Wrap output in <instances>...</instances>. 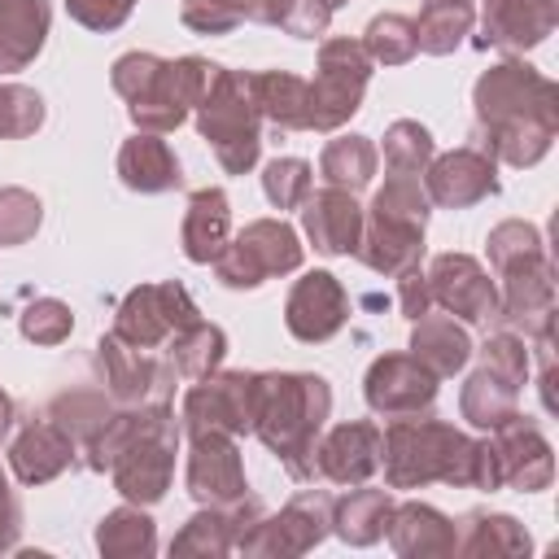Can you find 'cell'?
<instances>
[{
    "instance_id": "cell-1",
    "label": "cell",
    "mask_w": 559,
    "mask_h": 559,
    "mask_svg": "<svg viewBox=\"0 0 559 559\" xmlns=\"http://www.w3.org/2000/svg\"><path fill=\"white\" fill-rule=\"evenodd\" d=\"M476 148L507 166H537L559 131V87L528 61H498L472 87Z\"/></svg>"
},
{
    "instance_id": "cell-2",
    "label": "cell",
    "mask_w": 559,
    "mask_h": 559,
    "mask_svg": "<svg viewBox=\"0 0 559 559\" xmlns=\"http://www.w3.org/2000/svg\"><path fill=\"white\" fill-rule=\"evenodd\" d=\"M380 467L389 489H424L432 480L459 489H502L489 437L472 441L428 411L389 419V428L380 432Z\"/></svg>"
},
{
    "instance_id": "cell-3",
    "label": "cell",
    "mask_w": 559,
    "mask_h": 559,
    "mask_svg": "<svg viewBox=\"0 0 559 559\" xmlns=\"http://www.w3.org/2000/svg\"><path fill=\"white\" fill-rule=\"evenodd\" d=\"M332 415V389L314 371H258L253 437L293 480L314 476V441Z\"/></svg>"
},
{
    "instance_id": "cell-4",
    "label": "cell",
    "mask_w": 559,
    "mask_h": 559,
    "mask_svg": "<svg viewBox=\"0 0 559 559\" xmlns=\"http://www.w3.org/2000/svg\"><path fill=\"white\" fill-rule=\"evenodd\" d=\"M210 74H214V61H205V57L166 61L157 52H122L109 70V83L127 100L135 131L166 135L197 109Z\"/></svg>"
},
{
    "instance_id": "cell-5",
    "label": "cell",
    "mask_w": 559,
    "mask_h": 559,
    "mask_svg": "<svg viewBox=\"0 0 559 559\" xmlns=\"http://www.w3.org/2000/svg\"><path fill=\"white\" fill-rule=\"evenodd\" d=\"M197 131L214 148L227 175H249L262 153V109L253 100V83L245 70L214 66L205 96L197 100Z\"/></svg>"
},
{
    "instance_id": "cell-6",
    "label": "cell",
    "mask_w": 559,
    "mask_h": 559,
    "mask_svg": "<svg viewBox=\"0 0 559 559\" xmlns=\"http://www.w3.org/2000/svg\"><path fill=\"white\" fill-rule=\"evenodd\" d=\"M175 454H179V424H175L170 402H157L153 419L109 463L114 489L135 507L162 502L170 489V476H175Z\"/></svg>"
},
{
    "instance_id": "cell-7",
    "label": "cell",
    "mask_w": 559,
    "mask_h": 559,
    "mask_svg": "<svg viewBox=\"0 0 559 559\" xmlns=\"http://www.w3.org/2000/svg\"><path fill=\"white\" fill-rule=\"evenodd\" d=\"M301 258H306V245L284 218H253L214 258V280L223 288H258L275 275L297 271Z\"/></svg>"
},
{
    "instance_id": "cell-8",
    "label": "cell",
    "mask_w": 559,
    "mask_h": 559,
    "mask_svg": "<svg viewBox=\"0 0 559 559\" xmlns=\"http://www.w3.org/2000/svg\"><path fill=\"white\" fill-rule=\"evenodd\" d=\"M376 61L362 39L332 35L319 44V74L310 83V131H341L358 109Z\"/></svg>"
},
{
    "instance_id": "cell-9",
    "label": "cell",
    "mask_w": 559,
    "mask_h": 559,
    "mask_svg": "<svg viewBox=\"0 0 559 559\" xmlns=\"http://www.w3.org/2000/svg\"><path fill=\"white\" fill-rule=\"evenodd\" d=\"M253 397H258V371H210L192 380V389L183 393L179 432L183 437H201V432L245 437L253 432Z\"/></svg>"
},
{
    "instance_id": "cell-10",
    "label": "cell",
    "mask_w": 559,
    "mask_h": 559,
    "mask_svg": "<svg viewBox=\"0 0 559 559\" xmlns=\"http://www.w3.org/2000/svg\"><path fill=\"white\" fill-rule=\"evenodd\" d=\"M192 319H201L197 301L188 297V288L179 280H157V284H140L118 301L114 314V336L135 345V349H162L179 328H188Z\"/></svg>"
},
{
    "instance_id": "cell-11",
    "label": "cell",
    "mask_w": 559,
    "mask_h": 559,
    "mask_svg": "<svg viewBox=\"0 0 559 559\" xmlns=\"http://www.w3.org/2000/svg\"><path fill=\"white\" fill-rule=\"evenodd\" d=\"M332 493L323 489H301L293 493L280 515H262L240 542L236 555H306L332 533Z\"/></svg>"
},
{
    "instance_id": "cell-12",
    "label": "cell",
    "mask_w": 559,
    "mask_h": 559,
    "mask_svg": "<svg viewBox=\"0 0 559 559\" xmlns=\"http://www.w3.org/2000/svg\"><path fill=\"white\" fill-rule=\"evenodd\" d=\"M96 367L105 380V393L114 406H140V402H170L175 393V367L166 358H153V349H135L105 332L96 341Z\"/></svg>"
},
{
    "instance_id": "cell-13",
    "label": "cell",
    "mask_w": 559,
    "mask_h": 559,
    "mask_svg": "<svg viewBox=\"0 0 559 559\" xmlns=\"http://www.w3.org/2000/svg\"><path fill=\"white\" fill-rule=\"evenodd\" d=\"M424 280H428L432 306H441L459 323H476V328L498 323V284L472 253H437Z\"/></svg>"
},
{
    "instance_id": "cell-14",
    "label": "cell",
    "mask_w": 559,
    "mask_h": 559,
    "mask_svg": "<svg viewBox=\"0 0 559 559\" xmlns=\"http://www.w3.org/2000/svg\"><path fill=\"white\" fill-rule=\"evenodd\" d=\"M502 280L498 293V323L520 332V336H537L546 328H555V266L550 253H533L520 258L502 271H493Z\"/></svg>"
},
{
    "instance_id": "cell-15",
    "label": "cell",
    "mask_w": 559,
    "mask_h": 559,
    "mask_svg": "<svg viewBox=\"0 0 559 559\" xmlns=\"http://www.w3.org/2000/svg\"><path fill=\"white\" fill-rule=\"evenodd\" d=\"M489 450H493V467H498V485L502 489H520V493H542L555 480V454L550 441L542 437L537 419L528 415H511L498 428H489Z\"/></svg>"
},
{
    "instance_id": "cell-16",
    "label": "cell",
    "mask_w": 559,
    "mask_h": 559,
    "mask_svg": "<svg viewBox=\"0 0 559 559\" xmlns=\"http://www.w3.org/2000/svg\"><path fill=\"white\" fill-rule=\"evenodd\" d=\"M362 397L376 415H419L437 402V376L406 349V354H380L362 376Z\"/></svg>"
},
{
    "instance_id": "cell-17",
    "label": "cell",
    "mask_w": 559,
    "mask_h": 559,
    "mask_svg": "<svg viewBox=\"0 0 559 559\" xmlns=\"http://www.w3.org/2000/svg\"><path fill=\"white\" fill-rule=\"evenodd\" d=\"M349 319V293L332 271H306L284 301V328L301 345H323L332 341Z\"/></svg>"
},
{
    "instance_id": "cell-18",
    "label": "cell",
    "mask_w": 559,
    "mask_h": 559,
    "mask_svg": "<svg viewBox=\"0 0 559 559\" xmlns=\"http://www.w3.org/2000/svg\"><path fill=\"white\" fill-rule=\"evenodd\" d=\"M188 493L201 507H231L249 493L245 480V463L236 450V437L227 432H201L188 437V472H183Z\"/></svg>"
},
{
    "instance_id": "cell-19",
    "label": "cell",
    "mask_w": 559,
    "mask_h": 559,
    "mask_svg": "<svg viewBox=\"0 0 559 559\" xmlns=\"http://www.w3.org/2000/svg\"><path fill=\"white\" fill-rule=\"evenodd\" d=\"M424 192L441 210H467L498 192V162L476 144L450 148L441 157L432 153V162L424 166Z\"/></svg>"
},
{
    "instance_id": "cell-20",
    "label": "cell",
    "mask_w": 559,
    "mask_h": 559,
    "mask_svg": "<svg viewBox=\"0 0 559 559\" xmlns=\"http://www.w3.org/2000/svg\"><path fill=\"white\" fill-rule=\"evenodd\" d=\"M380 472V428L371 419H345L314 441V476L328 485H367Z\"/></svg>"
},
{
    "instance_id": "cell-21",
    "label": "cell",
    "mask_w": 559,
    "mask_h": 559,
    "mask_svg": "<svg viewBox=\"0 0 559 559\" xmlns=\"http://www.w3.org/2000/svg\"><path fill=\"white\" fill-rule=\"evenodd\" d=\"M559 22V0H485L476 48L524 52L537 48Z\"/></svg>"
},
{
    "instance_id": "cell-22",
    "label": "cell",
    "mask_w": 559,
    "mask_h": 559,
    "mask_svg": "<svg viewBox=\"0 0 559 559\" xmlns=\"http://www.w3.org/2000/svg\"><path fill=\"white\" fill-rule=\"evenodd\" d=\"M301 210V231L323 258H349L362 236V205L354 192L341 188H310V197L297 205Z\"/></svg>"
},
{
    "instance_id": "cell-23",
    "label": "cell",
    "mask_w": 559,
    "mask_h": 559,
    "mask_svg": "<svg viewBox=\"0 0 559 559\" xmlns=\"http://www.w3.org/2000/svg\"><path fill=\"white\" fill-rule=\"evenodd\" d=\"M74 463H79L74 437L48 415L26 419V428L9 441V472L17 476V485H48Z\"/></svg>"
},
{
    "instance_id": "cell-24",
    "label": "cell",
    "mask_w": 559,
    "mask_h": 559,
    "mask_svg": "<svg viewBox=\"0 0 559 559\" xmlns=\"http://www.w3.org/2000/svg\"><path fill=\"white\" fill-rule=\"evenodd\" d=\"M262 502L253 493H245L231 507H201L170 542V555H231L236 542L262 520Z\"/></svg>"
},
{
    "instance_id": "cell-25",
    "label": "cell",
    "mask_w": 559,
    "mask_h": 559,
    "mask_svg": "<svg viewBox=\"0 0 559 559\" xmlns=\"http://www.w3.org/2000/svg\"><path fill=\"white\" fill-rule=\"evenodd\" d=\"M118 179L131 192H144V197L183 188V170H179L175 148L162 135H153V131H135L131 140H122V148H118Z\"/></svg>"
},
{
    "instance_id": "cell-26",
    "label": "cell",
    "mask_w": 559,
    "mask_h": 559,
    "mask_svg": "<svg viewBox=\"0 0 559 559\" xmlns=\"http://www.w3.org/2000/svg\"><path fill=\"white\" fill-rule=\"evenodd\" d=\"M384 533H389V546L402 559H441V555H454V520H445L428 502H393Z\"/></svg>"
},
{
    "instance_id": "cell-27",
    "label": "cell",
    "mask_w": 559,
    "mask_h": 559,
    "mask_svg": "<svg viewBox=\"0 0 559 559\" xmlns=\"http://www.w3.org/2000/svg\"><path fill=\"white\" fill-rule=\"evenodd\" d=\"M231 240V205H227V192L223 188H197L188 197V210H183V227H179V245H183V258L197 262V266H210Z\"/></svg>"
},
{
    "instance_id": "cell-28",
    "label": "cell",
    "mask_w": 559,
    "mask_h": 559,
    "mask_svg": "<svg viewBox=\"0 0 559 559\" xmlns=\"http://www.w3.org/2000/svg\"><path fill=\"white\" fill-rule=\"evenodd\" d=\"M354 258L362 266H371L376 275H402V271L424 262V231L389 223V218H376V214L362 210V236H358Z\"/></svg>"
},
{
    "instance_id": "cell-29",
    "label": "cell",
    "mask_w": 559,
    "mask_h": 559,
    "mask_svg": "<svg viewBox=\"0 0 559 559\" xmlns=\"http://www.w3.org/2000/svg\"><path fill=\"white\" fill-rule=\"evenodd\" d=\"M48 0H0V74L26 70L48 39Z\"/></svg>"
},
{
    "instance_id": "cell-30",
    "label": "cell",
    "mask_w": 559,
    "mask_h": 559,
    "mask_svg": "<svg viewBox=\"0 0 559 559\" xmlns=\"http://www.w3.org/2000/svg\"><path fill=\"white\" fill-rule=\"evenodd\" d=\"M411 354L437 376V380H445V376H454V371H463L467 367V358H472V336H467V328L454 319V314H419L415 319V328H411Z\"/></svg>"
},
{
    "instance_id": "cell-31",
    "label": "cell",
    "mask_w": 559,
    "mask_h": 559,
    "mask_svg": "<svg viewBox=\"0 0 559 559\" xmlns=\"http://www.w3.org/2000/svg\"><path fill=\"white\" fill-rule=\"evenodd\" d=\"M533 542L524 533V524L515 515H502V511H467L459 524H454V555H467V559H485V555H528Z\"/></svg>"
},
{
    "instance_id": "cell-32",
    "label": "cell",
    "mask_w": 559,
    "mask_h": 559,
    "mask_svg": "<svg viewBox=\"0 0 559 559\" xmlns=\"http://www.w3.org/2000/svg\"><path fill=\"white\" fill-rule=\"evenodd\" d=\"M262 122L280 131H310V83L293 70H258L249 74Z\"/></svg>"
},
{
    "instance_id": "cell-33",
    "label": "cell",
    "mask_w": 559,
    "mask_h": 559,
    "mask_svg": "<svg viewBox=\"0 0 559 559\" xmlns=\"http://www.w3.org/2000/svg\"><path fill=\"white\" fill-rule=\"evenodd\" d=\"M389 511H393V489L349 485V493L332 502V533L345 546H376L389 528Z\"/></svg>"
},
{
    "instance_id": "cell-34",
    "label": "cell",
    "mask_w": 559,
    "mask_h": 559,
    "mask_svg": "<svg viewBox=\"0 0 559 559\" xmlns=\"http://www.w3.org/2000/svg\"><path fill=\"white\" fill-rule=\"evenodd\" d=\"M227 9L240 22H262V26H280L293 39H319L332 22L328 0H227Z\"/></svg>"
},
{
    "instance_id": "cell-35",
    "label": "cell",
    "mask_w": 559,
    "mask_h": 559,
    "mask_svg": "<svg viewBox=\"0 0 559 559\" xmlns=\"http://www.w3.org/2000/svg\"><path fill=\"white\" fill-rule=\"evenodd\" d=\"M162 349H166V362L175 367L179 380H201V376L218 371V362L227 358V332H223L218 323L192 319V323L179 328Z\"/></svg>"
},
{
    "instance_id": "cell-36",
    "label": "cell",
    "mask_w": 559,
    "mask_h": 559,
    "mask_svg": "<svg viewBox=\"0 0 559 559\" xmlns=\"http://www.w3.org/2000/svg\"><path fill=\"white\" fill-rule=\"evenodd\" d=\"M411 22H415V48L428 57H445L472 35L476 4L472 0H424L419 17Z\"/></svg>"
},
{
    "instance_id": "cell-37",
    "label": "cell",
    "mask_w": 559,
    "mask_h": 559,
    "mask_svg": "<svg viewBox=\"0 0 559 559\" xmlns=\"http://www.w3.org/2000/svg\"><path fill=\"white\" fill-rule=\"evenodd\" d=\"M459 411L472 428H498L502 419H511L520 411V389L511 380H502L498 371L489 367H476L467 380H463V393H459Z\"/></svg>"
},
{
    "instance_id": "cell-38",
    "label": "cell",
    "mask_w": 559,
    "mask_h": 559,
    "mask_svg": "<svg viewBox=\"0 0 559 559\" xmlns=\"http://www.w3.org/2000/svg\"><path fill=\"white\" fill-rule=\"evenodd\" d=\"M376 166H380V153L367 135H336L323 144V157H319V175L328 188H341V192H362L371 179H376Z\"/></svg>"
},
{
    "instance_id": "cell-39",
    "label": "cell",
    "mask_w": 559,
    "mask_h": 559,
    "mask_svg": "<svg viewBox=\"0 0 559 559\" xmlns=\"http://www.w3.org/2000/svg\"><path fill=\"white\" fill-rule=\"evenodd\" d=\"M96 550L105 559H135V555H153L157 550V528L148 520L144 507L127 502V507H114L100 524H96Z\"/></svg>"
},
{
    "instance_id": "cell-40",
    "label": "cell",
    "mask_w": 559,
    "mask_h": 559,
    "mask_svg": "<svg viewBox=\"0 0 559 559\" xmlns=\"http://www.w3.org/2000/svg\"><path fill=\"white\" fill-rule=\"evenodd\" d=\"M44 415H48L52 424H61V428L74 437V445L83 450V445L105 428V419L114 415V402H109L105 389H66V393H57V397L44 406Z\"/></svg>"
},
{
    "instance_id": "cell-41",
    "label": "cell",
    "mask_w": 559,
    "mask_h": 559,
    "mask_svg": "<svg viewBox=\"0 0 559 559\" xmlns=\"http://www.w3.org/2000/svg\"><path fill=\"white\" fill-rule=\"evenodd\" d=\"M428 192L419 183V175H389L384 188L371 197L367 214L376 218H389V223H402V227H428Z\"/></svg>"
},
{
    "instance_id": "cell-42",
    "label": "cell",
    "mask_w": 559,
    "mask_h": 559,
    "mask_svg": "<svg viewBox=\"0 0 559 559\" xmlns=\"http://www.w3.org/2000/svg\"><path fill=\"white\" fill-rule=\"evenodd\" d=\"M432 153H437V144L424 122H415V118L389 122V131H384V170L389 175H424Z\"/></svg>"
},
{
    "instance_id": "cell-43",
    "label": "cell",
    "mask_w": 559,
    "mask_h": 559,
    "mask_svg": "<svg viewBox=\"0 0 559 559\" xmlns=\"http://www.w3.org/2000/svg\"><path fill=\"white\" fill-rule=\"evenodd\" d=\"M362 48L376 66H406L415 48V22L406 13H376L362 31Z\"/></svg>"
},
{
    "instance_id": "cell-44",
    "label": "cell",
    "mask_w": 559,
    "mask_h": 559,
    "mask_svg": "<svg viewBox=\"0 0 559 559\" xmlns=\"http://www.w3.org/2000/svg\"><path fill=\"white\" fill-rule=\"evenodd\" d=\"M314 188V175H310V162L301 157H271L262 166V192L275 210H297Z\"/></svg>"
},
{
    "instance_id": "cell-45",
    "label": "cell",
    "mask_w": 559,
    "mask_h": 559,
    "mask_svg": "<svg viewBox=\"0 0 559 559\" xmlns=\"http://www.w3.org/2000/svg\"><path fill=\"white\" fill-rule=\"evenodd\" d=\"M44 127V96L26 83H0V140H26Z\"/></svg>"
},
{
    "instance_id": "cell-46",
    "label": "cell",
    "mask_w": 559,
    "mask_h": 559,
    "mask_svg": "<svg viewBox=\"0 0 559 559\" xmlns=\"http://www.w3.org/2000/svg\"><path fill=\"white\" fill-rule=\"evenodd\" d=\"M44 223V205L26 188H0V249L26 245Z\"/></svg>"
},
{
    "instance_id": "cell-47",
    "label": "cell",
    "mask_w": 559,
    "mask_h": 559,
    "mask_svg": "<svg viewBox=\"0 0 559 559\" xmlns=\"http://www.w3.org/2000/svg\"><path fill=\"white\" fill-rule=\"evenodd\" d=\"M542 249H546L542 231H537L533 223H524V218H507V223H498V227L485 236V253H489V266H493V271H502V266H511V262H520V258H533V253H542Z\"/></svg>"
},
{
    "instance_id": "cell-48",
    "label": "cell",
    "mask_w": 559,
    "mask_h": 559,
    "mask_svg": "<svg viewBox=\"0 0 559 559\" xmlns=\"http://www.w3.org/2000/svg\"><path fill=\"white\" fill-rule=\"evenodd\" d=\"M17 328L31 345H61L70 332H74V314L66 301L57 297H35L22 314H17Z\"/></svg>"
},
{
    "instance_id": "cell-49",
    "label": "cell",
    "mask_w": 559,
    "mask_h": 559,
    "mask_svg": "<svg viewBox=\"0 0 559 559\" xmlns=\"http://www.w3.org/2000/svg\"><path fill=\"white\" fill-rule=\"evenodd\" d=\"M480 367H489V371H498L502 380H511L515 389H524V380H528V345H524V336L511 332V328L485 336V345H480Z\"/></svg>"
},
{
    "instance_id": "cell-50",
    "label": "cell",
    "mask_w": 559,
    "mask_h": 559,
    "mask_svg": "<svg viewBox=\"0 0 559 559\" xmlns=\"http://www.w3.org/2000/svg\"><path fill=\"white\" fill-rule=\"evenodd\" d=\"M135 0H66V13L87 31H118L131 17Z\"/></svg>"
},
{
    "instance_id": "cell-51",
    "label": "cell",
    "mask_w": 559,
    "mask_h": 559,
    "mask_svg": "<svg viewBox=\"0 0 559 559\" xmlns=\"http://www.w3.org/2000/svg\"><path fill=\"white\" fill-rule=\"evenodd\" d=\"M179 17L197 35H231L240 26V17L227 9V0H183Z\"/></svg>"
},
{
    "instance_id": "cell-52",
    "label": "cell",
    "mask_w": 559,
    "mask_h": 559,
    "mask_svg": "<svg viewBox=\"0 0 559 559\" xmlns=\"http://www.w3.org/2000/svg\"><path fill=\"white\" fill-rule=\"evenodd\" d=\"M397 310H402L411 323L432 310V293H428V280H424L419 266H411V271L397 275Z\"/></svg>"
},
{
    "instance_id": "cell-53",
    "label": "cell",
    "mask_w": 559,
    "mask_h": 559,
    "mask_svg": "<svg viewBox=\"0 0 559 559\" xmlns=\"http://www.w3.org/2000/svg\"><path fill=\"white\" fill-rule=\"evenodd\" d=\"M17 533H22V507L13 498V489L0 498V555L17 550Z\"/></svg>"
},
{
    "instance_id": "cell-54",
    "label": "cell",
    "mask_w": 559,
    "mask_h": 559,
    "mask_svg": "<svg viewBox=\"0 0 559 559\" xmlns=\"http://www.w3.org/2000/svg\"><path fill=\"white\" fill-rule=\"evenodd\" d=\"M13 424H17V402H13V397L0 389V441L13 432Z\"/></svg>"
},
{
    "instance_id": "cell-55",
    "label": "cell",
    "mask_w": 559,
    "mask_h": 559,
    "mask_svg": "<svg viewBox=\"0 0 559 559\" xmlns=\"http://www.w3.org/2000/svg\"><path fill=\"white\" fill-rule=\"evenodd\" d=\"M4 493H9V480H4V472H0V498H4Z\"/></svg>"
},
{
    "instance_id": "cell-56",
    "label": "cell",
    "mask_w": 559,
    "mask_h": 559,
    "mask_svg": "<svg viewBox=\"0 0 559 559\" xmlns=\"http://www.w3.org/2000/svg\"><path fill=\"white\" fill-rule=\"evenodd\" d=\"M341 4H345V0H328V9H341Z\"/></svg>"
}]
</instances>
